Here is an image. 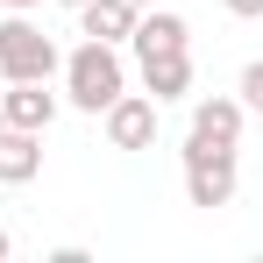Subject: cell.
Returning <instances> with one entry per match:
<instances>
[{"instance_id":"cell-17","label":"cell","mask_w":263,"mask_h":263,"mask_svg":"<svg viewBox=\"0 0 263 263\" xmlns=\"http://www.w3.org/2000/svg\"><path fill=\"white\" fill-rule=\"evenodd\" d=\"M0 128H7V114H0Z\"/></svg>"},{"instance_id":"cell-4","label":"cell","mask_w":263,"mask_h":263,"mask_svg":"<svg viewBox=\"0 0 263 263\" xmlns=\"http://www.w3.org/2000/svg\"><path fill=\"white\" fill-rule=\"evenodd\" d=\"M100 128H107V149H149L157 142V100L149 92H121L100 114Z\"/></svg>"},{"instance_id":"cell-10","label":"cell","mask_w":263,"mask_h":263,"mask_svg":"<svg viewBox=\"0 0 263 263\" xmlns=\"http://www.w3.org/2000/svg\"><path fill=\"white\" fill-rule=\"evenodd\" d=\"M43 171V135L36 128H0V185H29Z\"/></svg>"},{"instance_id":"cell-2","label":"cell","mask_w":263,"mask_h":263,"mask_svg":"<svg viewBox=\"0 0 263 263\" xmlns=\"http://www.w3.org/2000/svg\"><path fill=\"white\" fill-rule=\"evenodd\" d=\"M178 157H185V199H192V206H235V192H242V164H235V149L185 135Z\"/></svg>"},{"instance_id":"cell-3","label":"cell","mask_w":263,"mask_h":263,"mask_svg":"<svg viewBox=\"0 0 263 263\" xmlns=\"http://www.w3.org/2000/svg\"><path fill=\"white\" fill-rule=\"evenodd\" d=\"M57 71H64L57 43H50L29 14L7 7V22H0V79H57Z\"/></svg>"},{"instance_id":"cell-7","label":"cell","mask_w":263,"mask_h":263,"mask_svg":"<svg viewBox=\"0 0 263 263\" xmlns=\"http://www.w3.org/2000/svg\"><path fill=\"white\" fill-rule=\"evenodd\" d=\"M142 64V92L157 100V107H171L192 92V50H157V57H135Z\"/></svg>"},{"instance_id":"cell-9","label":"cell","mask_w":263,"mask_h":263,"mask_svg":"<svg viewBox=\"0 0 263 263\" xmlns=\"http://www.w3.org/2000/svg\"><path fill=\"white\" fill-rule=\"evenodd\" d=\"M135 0H86L79 7V36H92V43H128L135 36Z\"/></svg>"},{"instance_id":"cell-8","label":"cell","mask_w":263,"mask_h":263,"mask_svg":"<svg viewBox=\"0 0 263 263\" xmlns=\"http://www.w3.org/2000/svg\"><path fill=\"white\" fill-rule=\"evenodd\" d=\"M135 57H157V50H192V29H185V14H178V7H164V0H157V7H142V14H135Z\"/></svg>"},{"instance_id":"cell-15","label":"cell","mask_w":263,"mask_h":263,"mask_svg":"<svg viewBox=\"0 0 263 263\" xmlns=\"http://www.w3.org/2000/svg\"><path fill=\"white\" fill-rule=\"evenodd\" d=\"M57 7H71V14H79V7H86V0H57Z\"/></svg>"},{"instance_id":"cell-1","label":"cell","mask_w":263,"mask_h":263,"mask_svg":"<svg viewBox=\"0 0 263 263\" xmlns=\"http://www.w3.org/2000/svg\"><path fill=\"white\" fill-rule=\"evenodd\" d=\"M128 92V64H121V43H79L64 57V100L79 107V114H107L114 100Z\"/></svg>"},{"instance_id":"cell-16","label":"cell","mask_w":263,"mask_h":263,"mask_svg":"<svg viewBox=\"0 0 263 263\" xmlns=\"http://www.w3.org/2000/svg\"><path fill=\"white\" fill-rule=\"evenodd\" d=\"M135 7H157V0H135Z\"/></svg>"},{"instance_id":"cell-12","label":"cell","mask_w":263,"mask_h":263,"mask_svg":"<svg viewBox=\"0 0 263 263\" xmlns=\"http://www.w3.org/2000/svg\"><path fill=\"white\" fill-rule=\"evenodd\" d=\"M220 7H228L235 22H256V14H263V0H220Z\"/></svg>"},{"instance_id":"cell-6","label":"cell","mask_w":263,"mask_h":263,"mask_svg":"<svg viewBox=\"0 0 263 263\" xmlns=\"http://www.w3.org/2000/svg\"><path fill=\"white\" fill-rule=\"evenodd\" d=\"M242 121L249 107L235 92H214V100H192V135L199 142H220V149H242Z\"/></svg>"},{"instance_id":"cell-14","label":"cell","mask_w":263,"mask_h":263,"mask_svg":"<svg viewBox=\"0 0 263 263\" xmlns=\"http://www.w3.org/2000/svg\"><path fill=\"white\" fill-rule=\"evenodd\" d=\"M7 256H14V235H7V228H0V263H7Z\"/></svg>"},{"instance_id":"cell-5","label":"cell","mask_w":263,"mask_h":263,"mask_svg":"<svg viewBox=\"0 0 263 263\" xmlns=\"http://www.w3.org/2000/svg\"><path fill=\"white\" fill-rule=\"evenodd\" d=\"M0 114H7V128H36V135H43L50 121H57V92H50V79H7Z\"/></svg>"},{"instance_id":"cell-13","label":"cell","mask_w":263,"mask_h":263,"mask_svg":"<svg viewBox=\"0 0 263 263\" xmlns=\"http://www.w3.org/2000/svg\"><path fill=\"white\" fill-rule=\"evenodd\" d=\"M0 7H14V14H29V7H43V0H0Z\"/></svg>"},{"instance_id":"cell-11","label":"cell","mask_w":263,"mask_h":263,"mask_svg":"<svg viewBox=\"0 0 263 263\" xmlns=\"http://www.w3.org/2000/svg\"><path fill=\"white\" fill-rule=\"evenodd\" d=\"M235 100H242L249 114H263V57H249V64H242V86H235Z\"/></svg>"}]
</instances>
